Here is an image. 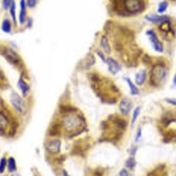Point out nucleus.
<instances>
[{
	"instance_id": "obj_1",
	"label": "nucleus",
	"mask_w": 176,
	"mask_h": 176,
	"mask_svg": "<svg viewBox=\"0 0 176 176\" xmlns=\"http://www.w3.org/2000/svg\"><path fill=\"white\" fill-rule=\"evenodd\" d=\"M121 9L128 14H136L143 11L145 8L144 0H121Z\"/></svg>"
},
{
	"instance_id": "obj_2",
	"label": "nucleus",
	"mask_w": 176,
	"mask_h": 176,
	"mask_svg": "<svg viewBox=\"0 0 176 176\" xmlns=\"http://www.w3.org/2000/svg\"><path fill=\"white\" fill-rule=\"evenodd\" d=\"M166 77V71L163 66L155 65L151 69L150 75L151 83L155 86H160L164 82Z\"/></svg>"
},
{
	"instance_id": "obj_3",
	"label": "nucleus",
	"mask_w": 176,
	"mask_h": 176,
	"mask_svg": "<svg viewBox=\"0 0 176 176\" xmlns=\"http://www.w3.org/2000/svg\"><path fill=\"white\" fill-rule=\"evenodd\" d=\"M83 121L81 118L76 115H70L67 116L63 121V126L66 131L74 132L77 130L82 126Z\"/></svg>"
},
{
	"instance_id": "obj_4",
	"label": "nucleus",
	"mask_w": 176,
	"mask_h": 176,
	"mask_svg": "<svg viewBox=\"0 0 176 176\" xmlns=\"http://www.w3.org/2000/svg\"><path fill=\"white\" fill-rule=\"evenodd\" d=\"M159 29L161 33H162V35L164 36L165 38H171L173 34L174 33V31H173L172 29V27L169 18L162 21V22H161L160 25L159 26Z\"/></svg>"
},
{
	"instance_id": "obj_5",
	"label": "nucleus",
	"mask_w": 176,
	"mask_h": 176,
	"mask_svg": "<svg viewBox=\"0 0 176 176\" xmlns=\"http://www.w3.org/2000/svg\"><path fill=\"white\" fill-rule=\"evenodd\" d=\"M11 102L13 107L20 112L25 111V104L23 99L17 93H12L11 95Z\"/></svg>"
},
{
	"instance_id": "obj_6",
	"label": "nucleus",
	"mask_w": 176,
	"mask_h": 176,
	"mask_svg": "<svg viewBox=\"0 0 176 176\" xmlns=\"http://www.w3.org/2000/svg\"><path fill=\"white\" fill-rule=\"evenodd\" d=\"M147 35H148V37H149L150 41L153 45L154 49L157 51V52L162 53L163 51V46L160 42L159 39L157 38L155 33L153 31H151V30H149V31H148L147 32Z\"/></svg>"
},
{
	"instance_id": "obj_7",
	"label": "nucleus",
	"mask_w": 176,
	"mask_h": 176,
	"mask_svg": "<svg viewBox=\"0 0 176 176\" xmlns=\"http://www.w3.org/2000/svg\"><path fill=\"white\" fill-rule=\"evenodd\" d=\"M132 107V102L128 99H123L121 101L119 105V110L121 113L124 115H128L131 111Z\"/></svg>"
},
{
	"instance_id": "obj_8",
	"label": "nucleus",
	"mask_w": 176,
	"mask_h": 176,
	"mask_svg": "<svg viewBox=\"0 0 176 176\" xmlns=\"http://www.w3.org/2000/svg\"><path fill=\"white\" fill-rule=\"evenodd\" d=\"M105 63H107L109 70L113 74H117L121 69L120 65L114 59L112 58H108L107 59H105Z\"/></svg>"
},
{
	"instance_id": "obj_9",
	"label": "nucleus",
	"mask_w": 176,
	"mask_h": 176,
	"mask_svg": "<svg viewBox=\"0 0 176 176\" xmlns=\"http://www.w3.org/2000/svg\"><path fill=\"white\" fill-rule=\"evenodd\" d=\"M60 141L58 140H53L49 142L47 145V149L51 153H58L60 148Z\"/></svg>"
},
{
	"instance_id": "obj_10",
	"label": "nucleus",
	"mask_w": 176,
	"mask_h": 176,
	"mask_svg": "<svg viewBox=\"0 0 176 176\" xmlns=\"http://www.w3.org/2000/svg\"><path fill=\"white\" fill-rule=\"evenodd\" d=\"M26 4L25 0H20V23L22 24L25 22L26 13Z\"/></svg>"
},
{
	"instance_id": "obj_11",
	"label": "nucleus",
	"mask_w": 176,
	"mask_h": 176,
	"mask_svg": "<svg viewBox=\"0 0 176 176\" xmlns=\"http://www.w3.org/2000/svg\"><path fill=\"white\" fill-rule=\"evenodd\" d=\"M100 42H101V46L103 49H104V51H105V53L107 54H110L111 53V48L107 37L105 35L103 36Z\"/></svg>"
},
{
	"instance_id": "obj_12",
	"label": "nucleus",
	"mask_w": 176,
	"mask_h": 176,
	"mask_svg": "<svg viewBox=\"0 0 176 176\" xmlns=\"http://www.w3.org/2000/svg\"><path fill=\"white\" fill-rule=\"evenodd\" d=\"M9 125V121L4 113L0 112V130L4 131L8 128Z\"/></svg>"
},
{
	"instance_id": "obj_13",
	"label": "nucleus",
	"mask_w": 176,
	"mask_h": 176,
	"mask_svg": "<svg viewBox=\"0 0 176 176\" xmlns=\"http://www.w3.org/2000/svg\"><path fill=\"white\" fill-rule=\"evenodd\" d=\"M168 17L165 16H157V15H150L146 17L148 21L152 22H162V21L168 19Z\"/></svg>"
},
{
	"instance_id": "obj_14",
	"label": "nucleus",
	"mask_w": 176,
	"mask_h": 176,
	"mask_svg": "<svg viewBox=\"0 0 176 176\" xmlns=\"http://www.w3.org/2000/svg\"><path fill=\"white\" fill-rule=\"evenodd\" d=\"M146 76V74L145 71H140L137 72L135 75V83L138 86H141L144 83Z\"/></svg>"
},
{
	"instance_id": "obj_15",
	"label": "nucleus",
	"mask_w": 176,
	"mask_h": 176,
	"mask_svg": "<svg viewBox=\"0 0 176 176\" xmlns=\"http://www.w3.org/2000/svg\"><path fill=\"white\" fill-rule=\"evenodd\" d=\"M18 85H19V87L21 90V92L22 93V95L24 96H26L29 90V86L26 84V82L24 81L22 78H20L19 82H18Z\"/></svg>"
},
{
	"instance_id": "obj_16",
	"label": "nucleus",
	"mask_w": 176,
	"mask_h": 176,
	"mask_svg": "<svg viewBox=\"0 0 176 176\" xmlns=\"http://www.w3.org/2000/svg\"><path fill=\"white\" fill-rule=\"evenodd\" d=\"M126 81L127 82V83L129 86L130 87V93H131L132 95H137L139 94V90L137 87L135 86V85L132 83V81L130 79V78H126Z\"/></svg>"
},
{
	"instance_id": "obj_17",
	"label": "nucleus",
	"mask_w": 176,
	"mask_h": 176,
	"mask_svg": "<svg viewBox=\"0 0 176 176\" xmlns=\"http://www.w3.org/2000/svg\"><path fill=\"white\" fill-rule=\"evenodd\" d=\"M7 166H8V169L9 172L13 173L16 171V169H17L16 163V161H15V160L13 158V157H11V158L8 159V162H7Z\"/></svg>"
},
{
	"instance_id": "obj_18",
	"label": "nucleus",
	"mask_w": 176,
	"mask_h": 176,
	"mask_svg": "<svg viewBox=\"0 0 176 176\" xmlns=\"http://www.w3.org/2000/svg\"><path fill=\"white\" fill-rule=\"evenodd\" d=\"M2 29L3 31L7 33H9L11 31V23L10 20L7 19L3 21L2 24Z\"/></svg>"
},
{
	"instance_id": "obj_19",
	"label": "nucleus",
	"mask_w": 176,
	"mask_h": 176,
	"mask_svg": "<svg viewBox=\"0 0 176 176\" xmlns=\"http://www.w3.org/2000/svg\"><path fill=\"white\" fill-rule=\"evenodd\" d=\"M6 54H7L8 59L10 60H12V61H17V60H18L17 54L15 53L11 49H6Z\"/></svg>"
},
{
	"instance_id": "obj_20",
	"label": "nucleus",
	"mask_w": 176,
	"mask_h": 176,
	"mask_svg": "<svg viewBox=\"0 0 176 176\" xmlns=\"http://www.w3.org/2000/svg\"><path fill=\"white\" fill-rule=\"evenodd\" d=\"M16 4H15V2H13L12 3L11 6L10 7V13H11V16L12 17V19L13 20V22L14 24H16Z\"/></svg>"
},
{
	"instance_id": "obj_21",
	"label": "nucleus",
	"mask_w": 176,
	"mask_h": 176,
	"mask_svg": "<svg viewBox=\"0 0 176 176\" xmlns=\"http://www.w3.org/2000/svg\"><path fill=\"white\" fill-rule=\"evenodd\" d=\"M140 110H141V108L139 107V106H138V107H137V108L135 109L134 112H133V114H132V125H134L135 123V121H136V120H137V118H138L139 115V113H140Z\"/></svg>"
},
{
	"instance_id": "obj_22",
	"label": "nucleus",
	"mask_w": 176,
	"mask_h": 176,
	"mask_svg": "<svg viewBox=\"0 0 176 176\" xmlns=\"http://www.w3.org/2000/svg\"><path fill=\"white\" fill-rule=\"evenodd\" d=\"M167 8H168L167 3L165 2H161L159 4L158 8H157V12H158L159 13H163L164 12L166 9H167Z\"/></svg>"
},
{
	"instance_id": "obj_23",
	"label": "nucleus",
	"mask_w": 176,
	"mask_h": 176,
	"mask_svg": "<svg viewBox=\"0 0 176 176\" xmlns=\"http://www.w3.org/2000/svg\"><path fill=\"white\" fill-rule=\"evenodd\" d=\"M136 164V162H135V160L134 157H130V158L127 160V162L126 163V165L128 168L129 169H133L135 166Z\"/></svg>"
},
{
	"instance_id": "obj_24",
	"label": "nucleus",
	"mask_w": 176,
	"mask_h": 176,
	"mask_svg": "<svg viewBox=\"0 0 176 176\" xmlns=\"http://www.w3.org/2000/svg\"><path fill=\"white\" fill-rule=\"evenodd\" d=\"M7 159L6 158H2L0 161V174H3L4 171H5L6 166H7Z\"/></svg>"
},
{
	"instance_id": "obj_25",
	"label": "nucleus",
	"mask_w": 176,
	"mask_h": 176,
	"mask_svg": "<svg viewBox=\"0 0 176 176\" xmlns=\"http://www.w3.org/2000/svg\"><path fill=\"white\" fill-rule=\"evenodd\" d=\"M13 0H3L2 4H3V8L4 9H7L10 8V7L13 3Z\"/></svg>"
},
{
	"instance_id": "obj_26",
	"label": "nucleus",
	"mask_w": 176,
	"mask_h": 176,
	"mask_svg": "<svg viewBox=\"0 0 176 176\" xmlns=\"http://www.w3.org/2000/svg\"><path fill=\"white\" fill-rule=\"evenodd\" d=\"M38 2V0H27L26 4L29 8H34L37 3Z\"/></svg>"
},
{
	"instance_id": "obj_27",
	"label": "nucleus",
	"mask_w": 176,
	"mask_h": 176,
	"mask_svg": "<svg viewBox=\"0 0 176 176\" xmlns=\"http://www.w3.org/2000/svg\"><path fill=\"white\" fill-rule=\"evenodd\" d=\"M119 176H128V172L126 169H122L119 173Z\"/></svg>"
},
{
	"instance_id": "obj_28",
	"label": "nucleus",
	"mask_w": 176,
	"mask_h": 176,
	"mask_svg": "<svg viewBox=\"0 0 176 176\" xmlns=\"http://www.w3.org/2000/svg\"><path fill=\"white\" fill-rule=\"evenodd\" d=\"M166 101H167L170 104L176 105V99H166Z\"/></svg>"
},
{
	"instance_id": "obj_29",
	"label": "nucleus",
	"mask_w": 176,
	"mask_h": 176,
	"mask_svg": "<svg viewBox=\"0 0 176 176\" xmlns=\"http://www.w3.org/2000/svg\"><path fill=\"white\" fill-rule=\"evenodd\" d=\"M141 135V128H139V130H137V133L136 135V141H137L138 139L140 138Z\"/></svg>"
},
{
	"instance_id": "obj_30",
	"label": "nucleus",
	"mask_w": 176,
	"mask_h": 176,
	"mask_svg": "<svg viewBox=\"0 0 176 176\" xmlns=\"http://www.w3.org/2000/svg\"><path fill=\"white\" fill-rule=\"evenodd\" d=\"M174 84L176 86V74H175V76H174Z\"/></svg>"
},
{
	"instance_id": "obj_31",
	"label": "nucleus",
	"mask_w": 176,
	"mask_h": 176,
	"mask_svg": "<svg viewBox=\"0 0 176 176\" xmlns=\"http://www.w3.org/2000/svg\"><path fill=\"white\" fill-rule=\"evenodd\" d=\"M63 176H69V175H68L67 173H66L65 171H64V172H63Z\"/></svg>"
}]
</instances>
